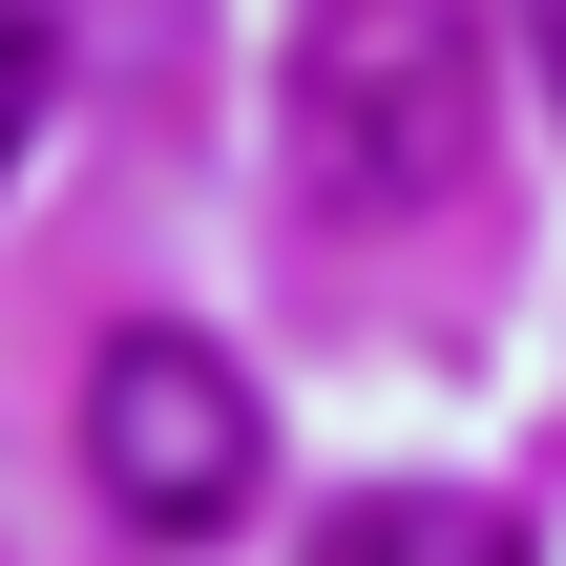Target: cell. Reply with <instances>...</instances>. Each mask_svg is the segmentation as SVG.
Masks as SVG:
<instances>
[{
	"label": "cell",
	"instance_id": "277c9868",
	"mask_svg": "<svg viewBox=\"0 0 566 566\" xmlns=\"http://www.w3.org/2000/svg\"><path fill=\"white\" fill-rule=\"evenodd\" d=\"M21 126H42V21L0 0V168H21Z\"/></svg>",
	"mask_w": 566,
	"mask_h": 566
},
{
	"label": "cell",
	"instance_id": "7a4b0ae2",
	"mask_svg": "<svg viewBox=\"0 0 566 566\" xmlns=\"http://www.w3.org/2000/svg\"><path fill=\"white\" fill-rule=\"evenodd\" d=\"M84 483H105L147 546H210V525H252L273 420H252V378H231L189 315H126V336L84 357Z\"/></svg>",
	"mask_w": 566,
	"mask_h": 566
},
{
	"label": "cell",
	"instance_id": "5b68a950",
	"mask_svg": "<svg viewBox=\"0 0 566 566\" xmlns=\"http://www.w3.org/2000/svg\"><path fill=\"white\" fill-rule=\"evenodd\" d=\"M525 42H546V105H566V0H525Z\"/></svg>",
	"mask_w": 566,
	"mask_h": 566
},
{
	"label": "cell",
	"instance_id": "3957f363",
	"mask_svg": "<svg viewBox=\"0 0 566 566\" xmlns=\"http://www.w3.org/2000/svg\"><path fill=\"white\" fill-rule=\"evenodd\" d=\"M315 566H525L504 504H462V483H399V504H336V546Z\"/></svg>",
	"mask_w": 566,
	"mask_h": 566
},
{
	"label": "cell",
	"instance_id": "6da1fadb",
	"mask_svg": "<svg viewBox=\"0 0 566 566\" xmlns=\"http://www.w3.org/2000/svg\"><path fill=\"white\" fill-rule=\"evenodd\" d=\"M294 168L336 210H441L483 168V21L462 0H315L294 21Z\"/></svg>",
	"mask_w": 566,
	"mask_h": 566
}]
</instances>
